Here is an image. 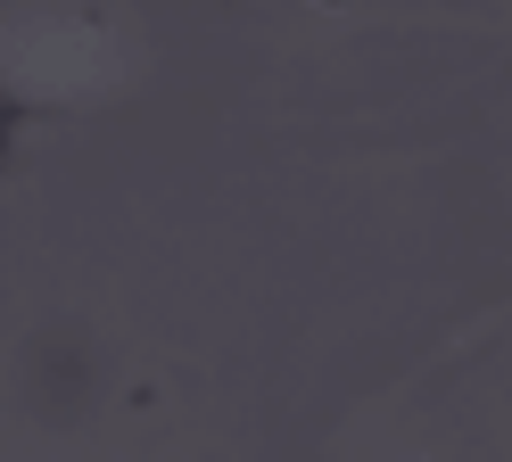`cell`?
Masks as SVG:
<instances>
[{"instance_id": "6da1fadb", "label": "cell", "mask_w": 512, "mask_h": 462, "mask_svg": "<svg viewBox=\"0 0 512 462\" xmlns=\"http://www.w3.org/2000/svg\"><path fill=\"white\" fill-rule=\"evenodd\" d=\"M17 124H25V108H17L9 91H0V165H9V149H17Z\"/></svg>"}]
</instances>
